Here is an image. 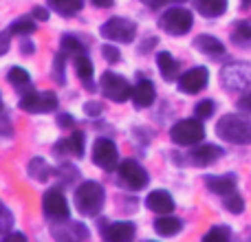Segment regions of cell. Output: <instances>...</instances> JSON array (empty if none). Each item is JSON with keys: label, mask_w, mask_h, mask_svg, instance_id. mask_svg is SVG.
<instances>
[{"label": "cell", "mask_w": 251, "mask_h": 242, "mask_svg": "<svg viewBox=\"0 0 251 242\" xmlns=\"http://www.w3.org/2000/svg\"><path fill=\"white\" fill-rule=\"evenodd\" d=\"M132 101L134 108H150L154 101V84L150 79H139V84L132 88Z\"/></svg>", "instance_id": "cell-14"}, {"label": "cell", "mask_w": 251, "mask_h": 242, "mask_svg": "<svg viewBox=\"0 0 251 242\" xmlns=\"http://www.w3.org/2000/svg\"><path fill=\"white\" fill-rule=\"evenodd\" d=\"M207 82H209V71L205 66H194V69H190L187 73H183L178 77V88L183 93H187V95H196V93H201L207 86Z\"/></svg>", "instance_id": "cell-11"}, {"label": "cell", "mask_w": 251, "mask_h": 242, "mask_svg": "<svg viewBox=\"0 0 251 242\" xmlns=\"http://www.w3.org/2000/svg\"><path fill=\"white\" fill-rule=\"evenodd\" d=\"M104 200H106V192L97 181H84L75 190L73 196L75 209L82 216H97L101 212V207H104Z\"/></svg>", "instance_id": "cell-2"}, {"label": "cell", "mask_w": 251, "mask_h": 242, "mask_svg": "<svg viewBox=\"0 0 251 242\" xmlns=\"http://www.w3.org/2000/svg\"><path fill=\"white\" fill-rule=\"evenodd\" d=\"M88 229L82 225V222H66V234H60V236H55L57 240H69V238H79V240H84V238H88Z\"/></svg>", "instance_id": "cell-27"}, {"label": "cell", "mask_w": 251, "mask_h": 242, "mask_svg": "<svg viewBox=\"0 0 251 242\" xmlns=\"http://www.w3.org/2000/svg\"><path fill=\"white\" fill-rule=\"evenodd\" d=\"M20 108L31 115L51 113V110L57 108V97H55V93H51V91H44V93L29 91L20 97Z\"/></svg>", "instance_id": "cell-6"}, {"label": "cell", "mask_w": 251, "mask_h": 242, "mask_svg": "<svg viewBox=\"0 0 251 242\" xmlns=\"http://www.w3.org/2000/svg\"><path fill=\"white\" fill-rule=\"evenodd\" d=\"M101 238L108 242H128L134 238L132 222H108V227H101Z\"/></svg>", "instance_id": "cell-12"}, {"label": "cell", "mask_w": 251, "mask_h": 242, "mask_svg": "<svg viewBox=\"0 0 251 242\" xmlns=\"http://www.w3.org/2000/svg\"><path fill=\"white\" fill-rule=\"evenodd\" d=\"M225 209L227 212H231V214H243V209H245V200L240 198L236 192H231L229 196L225 198Z\"/></svg>", "instance_id": "cell-31"}, {"label": "cell", "mask_w": 251, "mask_h": 242, "mask_svg": "<svg viewBox=\"0 0 251 242\" xmlns=\"http://www.w3.org/2000/svg\"><path fill=\"white\" fill-rule=\"evenodd\" d=\"M101 110H104V106H101L100 101H88V104L84 106V113H86L88 117H100Z\"/></svg>", "instance_id": "cell-34"}, {"label": "cell", "mask_w": 251, "mask_h": 242, "mask_svg": "<svg viewBox=\"0 0 251 242\" xmlns=\"http://www.w3.org/2000/svg\"><path fill=\"white\" fill-rule=\"evenodd\" d=\"M95 7H100V9H106V7H113V2L115 0H91Z\"/></svg>", "instance_id": "cell-42"}, {"label": "cell", "mask_w": 251, "mask_h": 242, "mask_svg": "<svg viewBox=\"0 0 251 242\" xmlns=\"http://www.w3.org/2000/svg\"><path fill=\"white\" fill-rule=\"evenodd\" d=\"M51 174H55V169H53L51 165H49L47 161L42 159V156H35V159H31V163H29V176L31 178L44 183V181H49V178H51Z\"/></svg>", "instance_id": "cell-23"}, {"label": "cell", "mask_w": 251, "mask_h": 242, "mask_svg": "<svg viewBox=\"0 0 251 242\" xmlns=\"http://www.w3.org/2000/svg\"><path fill=\"white\" fill-rule=\"evenodd\" d=\"M101 93H104L106 99L122 104V101H126L128 97H132V86L128 84L126 77L108 71V73L101 75Z\"/></svg>", "instance_id": "cell-7"}, {"label": "cell", "mask_w": 251, "mask_h": 242, "mask_svg": "<svg viewBox=\"0 0 251 242\" xmlns=\"http://www.w3.org/2000/svg\"><path fill=\"white\" fill-rule=\"evenodd\" d=\"M231 238V229L229 227H223V225H216L205 234V242H221V240H229Z\"/></svg>", "instance_id": "cell-30"}, {"label": "cell", "mask_w": 251, "mask_h": 242, "mask_svg": "<svg viewBox=\"0 0 251 242\" xmlns=\"http://www.w3.org/2000/svg\"><path fill=\"white\" fill-rule=\"evenodd\" d=\"M221 154H223V150L218 145H199V147H194V150L190 152V161L194 165H199V168H207V165H212V163H216L218 159H221Z\"/></svg>", "instance_id": "cell-13"}, {"label": "cell", "mask_w": 251, "mask_h": 242, "mask_svg": "<svg viewBox=\"0 0 251 242\" xmlns=\"http://www.w3.org/2000/svg\"><path fill=\"white\" fill-rule=\"evenodd\" d=\"M117 169H119V181H122L126 187H130V190H141V187H146L148 181H150L148 172L132 159L122 161Z\"/></svg>", "instance_id": "cell-10"}, {"label": "cell", "mask_w": 251, "mask_h": 242, "mask_svg": "<svg viewBox=\"0 0 251 242\" xmlns=\"http://www.w3.org/2000/svg\"><path fill=\"white\" fill-rule=\"evenodd\" d=\"M227 9V0H196V11L205 18H218Z\"/></svg>", "instance_id": "cell-24"}, {"label": "cell", "mask_w": 251, "mask_h": 242, "mask_svg": "<svg viewBox=\"0 0 251 242\" xmlns=\"http://www.w3.org/2000/svg\"><path fill=\"white\" fill-rule=\"evenodd\" d=\"M49 7L55 13H60V16L69 18V16H75L77 11H82L84 0H49Z\"/></svg>", "instance_id": "cell-25"}, {"label": "cell", "mask_w": 251, "mask_h": 242, "mask_svg": "<svg viewBox=\"0 0 251 242\" xmlns=\"http://www.w3.org/2000/svg\"><path fill=\"white\" fill-rule=\"evenodd\" d=\"M156 64H159V71H161V75H163V79H168V82L176 79L178 64H176V60H174L168 51H159V53H156Z\"/></svg>", "instance_id": "cell-21"}, {"label": "cell", "mask_w": 251, "mask_h": 242, "mask_svg": "<svg viewBox=\"0 0 251 242\" xmlns=\"http://www.w3.org/2000/svg\"><path fill=\"white\" fill-rule=\"evenodd\" d=\"M75 73H77V77L82 79L84 86H86L88 91H95V86H93V75H95V69H93V62L88 60L86 55L75 57Z\"/></svg>", "instance_id": "cell-20"}, {"label": "cell", "mask_w": 251, "mask_h": 242, "mask_svg": "<svg viewBox=\"0 0 251 242\" xmlns=\"http://www.w3.org/2000/svg\"><path fill=\"white\" fill-rule=\"evenodd\" d=\"M0 212H2V231H4V234H9V229H11V222H13L11 212H9L7 207H2Z\"/></svg>", "instance_id": "cell-35"}, {"label": "cell", "mask_w": 251, "mask_h": 242, "mask_svg": "<svg viewBox=\"0 0 251 242\" xmlns=\"http://www.w3.org/2000/svg\"><path fill=\"white\" fill-rule=\"evenodd\" d=\"M205 185L209 192L221 196H229L236 190V176L234 174H225V176H205Z\"/></svg>", "instance_id": "cell-17"}, {"label": "cell", "mask_w": 251, "mask_h": 242, "mask_svg": "<svg viewBox=\"0 0 251 242\" xmlns=\"http://www.w3.org/2000/svg\"><path fill=\"white\" fill-rule=\"evenodd\" d=\"M64 57H66V53L64 51H60L55 55V60H53V71H55V73H53V77H55V82L57 84H64Z\"/></svg>", "instance_id": "cell-32"}, {"label": "cell", "mask_w": 251, "mask_h": 242, "mask_svg": "<svg viewBox=\"0 0 251 242\" xmlns=\"http://www.w3.org/2000/svg\"><path fill=\"white\" fill-rule=\"evenodd\" d=\"M57 125H60V128H73L75 125L73 115H60V117H57Z\"/></svg>", "instance_id": "cell-37"}, {"label": "cell", "mask_w": 251, "mask_h": 242, "mask_svg": "<svg viewBox=\"0 0 251 242\" xmlns=\"http://www.w3.org/2000/svg\"><path fill=\"white\" fill-rule=\"evenodd\" d=\"M33 18V16H31ZM31 18H20V20L11 22V26H9V31H11V35H31L35 31V22L31 20Z\"/></svg>", "instance_id": "cell-28"}, {"label": "cell", "mask_w": 251, "mask_h": 242, "mask_svg": "<svg viewBox=\"0 0 251 242\" xmlns=\"http://www.w3.org/2000/svg\"><path fill=\"white\" fill-rule=\"evenodd\" d=\"M141 2H143V4H148V7H150V9H159L161 4H163V2H168V0H141Z\"/></svg>", "instance_id": "cell-43"}, {"label": "cell", "mask_w": 251, "mask_h": 242, "mask_svg": "<svg viewBox=\"0 0 251 242\" xmlns=\"http://www.w3.org/2000/svg\"><path fill=\"white\" fill-rule=\"evenodd\" d=\"M31 16H33L35 20H42V22H47V20H49V11H47L44 7H33Z\"/></svg>", "instance_id": "cell-39"}, {"label": "cell", "mask_w": 251, "mask_h": 242, "mask_svg": "<svg viewBox=\"0 0 251 242\" xmlns=\"http://www.w3.org/2000/svg\"><path fill=\"white\" fill-rule=\"evenodd\" d=\"M33 51H35V47H33L31 42H25V44H22V53H25V55H31Z\"/></svg>", "instance_id": "cell-44"}, {"label": "cell", "mask_w": 251, "mask_h": 242, "mask_svg": "<svg viewBox=\"0 0 251 242\" xmlns=\"http://www.w3.org/2000/svg\"><path fill=\"white\" fill-rule=\"evenodd\" d=\"M194 47L199 48L201 53H205V55H214V57H218V55H223V53H225L223 42H221V40H216V38H212V35H196V38H194Z\"/></svg>", "instance_id": "cell-19"}, {"label": "cell", "mask_w": 251, "mask_h": 242, "mask_svg": "<svg viewBox=\"0 0 251 242\" xmlns=\"http://www.w3.org/2000/svg\"><path fill=\"white\" fill-rule=\"evenodd\" d=\"M101 35L106 40H113V42H132L134 35H137V24L128 18H110L108 22L101 24Z\"/></svg>", "instance_id": "cell-5"}, {"label": "cell", "mask_w": 251, "mask_h": 242, "mask_svg": "<svg viewBox=\"0 0 251 242\" xmlns=\"http://www.w3.org/2000/svg\"><path fill=\"white\" fill-rule=\"evenodd\" d=\"M205 137V128L199 119H183L170 128V139L176 145H196Z\"/></svg>", "instance_id": "cell-3"}, {"label": "cell", "mask_w": 251, "mask_h": 242, "mask_svg": "<svg viewBox=\"0 0 251 242\" xmlns=\"http://www.w3.org/2000/svg\"><path fill=\"white\" fill-rule=\"evenodd\" d=\"M42 212L44 216L49 218V220L57 222V220H69V203H66L64 194H62L57 187H53V190H49L47 194H44L42 198Z\"/></svg>", "instance_id": "cell-8"}, {"label": "cell", "mask_w": 251, "mask_h": 242, "mask_svg": "<svg viewBox=\"0 0 251 242\" xmlns=\"http://www.w3.org/2000/svg\"><path fill=\"white\" fill-rule=\"evenodd\" d=\"M104 57L108 62H119V51L115 47H110V44H106L104 47Z\"/></svg>", "instance_id": "cell-36"}, {"label": "cell", "mask_w": 251, "mask_h": 242, "mask_svg": "<svg viewBox=\"0 0 251 242\" xmlns=\"http://www.w3.org/2000/svg\"><path fill=\"white\" fill-rule=\"evenodd\" d=\"M243 4H251V0H243Z\"/></svg>", "instance_id": "cell-46"}, {"label": "cell", "mask_w": 251, "mask_h": 242, "mask_svg": "<svg viewBox=\"0 0 251 242\" xmlns=\"http://www.w3.org/2000/svg\"><path fill=\"white\" fill-rule=\"evenodd\" d=\"M62 51L73 57L84 55V44L79 42L77 38H73V35H64V38H62Z\"/></svg>", "instance_id": "cell-29"}, {"label": "cell", "mask_w": 251, "mask_h": 242, "mask_svg": "<svg viewBox=\"0 0 251 242\" xmlns=\"http://www.w3.org/2000/svg\"><path fill=\"white\" fill-rule=\"evenodd\" d=\"M4 242H26L25 234H4Z\"/></svg>", "instance_id": "cell-40"}, {"label": "cell", "mask_w": 251, "mask_h": 242, "mask_svg": "<svg viewBox=\"0 0 251 242\" xmlns=\"http://www.w3.org/2000/svg\"><path fill=\"white\" fill-rule=\"evenodd\" d=\"M192 22H194L192 13L181 7L168 9V11H163V16L159 18V26L163 31H168L170 35H185L187 31L192 29Z\"/></svg>", "instance_id": "cell-4"}, {"label": "cell", "mask_w": 251, "mask_h": 242, "mask_svg": "<svg viewBox=\"0 0 251 242\" xmlns=\"http://www.w3.org/2000/svg\"><path fill=\"white\" fill-rule=\"evenodd\" d=\"M238 106H240V110H245V113H251V91L245 93V95L240 97Z\"/></svg>", "instance_id": "cell-38"}, {"label": "cell", "mask_w": 251, "mask_h": 242, "mask_svg": "<svg viewBox=\"0 0 251 242\" xmlns=\"http://www.w3.org/2000/svg\"><path fill=\"white\" fill-rule=\"evenodd\" d=\"M181 229H183V222L178 220V218L168 216V214H161V216L154 220V231L159 236H165V238H170V236H176Z\"/></svg>", "instance_id": "cell-18"}, {"label": "cell", "mask_w": 251, "mask_h": 242, "mask_svg": "<svg viewBox=\"0 0 251 242\" xmlns=\"http://www.w3.org/2000/svg\"><path fill=\"white\" fill-rule=\"evenodd\" d=\"M168 2H185V0H168Z\"/></svg>", "instance_id": "cell-45"}, {"label": "cell", "mask_w": 251, "mask_h": 242, "mask_svg": "<svg viewBox=\"0 0 251 242\" xmlns=\"http://www.w3.org/2000/svg\"><path fill=\"white\" fill-rule=\"evenodd\" d=\"M214 110H216V104H214L212 99H205V101H201V104L196 106V117L199 119H209L214 115Z\"/></svg>", "instance_id": "cell-33"}, {"label": "cell", "mask_w": 251, "mask_h": 242, "mask_svg": "<svg viewBox=\"0 0 251 242\" xmlns=\"http://www.w3.org/2000/svg\"><path fill=\"white\" fill-rule=\"evenodd\" d=\"M7 79H9V84H13V88H16V91L22 93V95H25V93H29V91H33L29 73H26L25 69H20V66H13V69H9Z\"/></svg>", "instance_id": "cell-22"}, {"label": "cell", "mask_w": 251, "mask_h": 242, "mask_svg": "<svg viewBox=\"0 0 251 242\" xmlns=\"http://www.w3.org/2000/svg\"><path fill=\"white\" fill-rule=\"evenodd\" d=\"M55 154H73V156H84V132H73L71 137L62 139L60 143H55Z\"/></svg>", "instance_id": "cell-15"}, {"label": "cell", "mask_w": 251, "mask_h": 242, "mask_svg": "<svg viewBox=\"0 0 251 242\" xmlns=\"http://www.w3.org/2000/svg\"><path fill=\"white\" fill-rule=\"evenodd\" d=\"M117 161H119L117 145H115L110 139L100 137L95 143H93V163H95L97 168L110 172V169L117 168Z\"/></svg>", "instance_id": "cell-9"}, {"label": "cell", "mask_w": 251, "mask_h": 242, "mask_svg": "<svg viewBox=\"0 0 251 242\" xmlns=\"http://www.w3.org/2000/svg\"><path fill=\"white\" fill-rule=\"evenodd\" d=\"M146 207L154 214H170L174 209V200L165 190H156V192H150V194H148Z\"/></svg>", "instance_id": "cell-16"}, {"label": "cell", "mask_w": 251, "mask_h": 242, "mask_svg": "<svg viewBox=\"0 0 251 242\" xmlns=\"http://www.w3.org/2000/svg\"><path fill=\"white\" fill-rule=\"evenodd\" d=\"M2 123H4V130H2L4 137H11V128H9V113H7V110L2 113Z\"/></svg>", "instance_id": "cell-41"}, {"label": "cell", "mask_w": 251, "mask_h": 242, "mask_svg": "<svg viewBox=\"0 0 251 242\" xmlns=\"http://www.w3.org/2000/svg\"><path fill=\"white\" fill-rule=\"evenodd\" d=\"M216 134L231 145H251V121L243 115H225L218 119Z\"/></svg>", "instance_id": "cell-1"}, {"label": "cell", "mask_w": 251, "mask_h": 242, "mask_svg": "<svg viewBox=\"0 0 251 242\" xmlns=\"http://www.w3.org/2000/svg\"><path fill=\"white\" fill-rule=\"evenodd\" d=\"M231 40L236 44H247L251 42V22L240 20L234 24V31H231Z\"/></svg>", "instance_id": "cell-26"}]
</instances>
